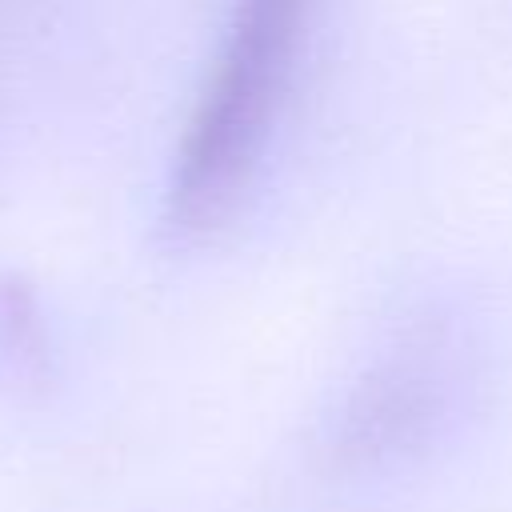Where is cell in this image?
<instances>
[{
	"label": "cell",
	"mask_w": 512,
	"mask_h": 512,
	"mask_svg": "<svg viewBox=\"0 0 512 512\" xmlns=\"http://www.w3.org/2000/svg\"><path fill=\"white\" fill-rule=\"evenodd\" d=\"M312 0H236L168 176L164 224L180 244L216 236L240 208L292 88Z\"/></svg>",
	"instance_id": "cell-1"
}]
</instances>
